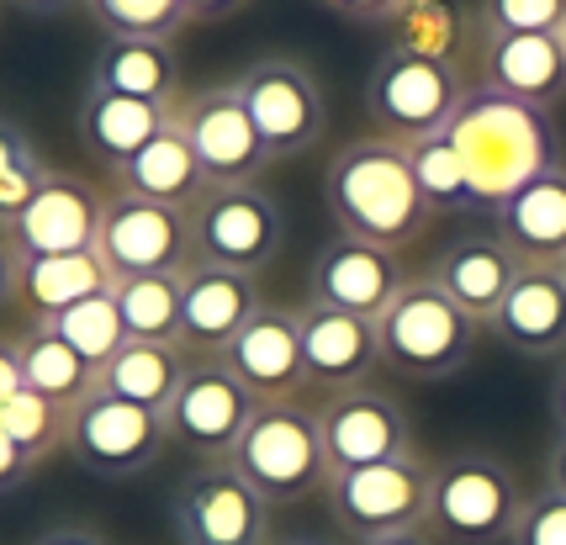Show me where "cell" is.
I'll return each instance as SVG.
<instances>
[{"instance_id":"17","label":"cell","mask_w":566,"mask_h":545,"mask_svg":"<svg viewBox=\"0 0 566 545\" xmlns=\"http://www.w3.org/2000/svg\"><path fill=\"white\" fill-rule=\"evenodd\" d=\"M408 275L397 265L392 249L360 244V239H328L307 265V302L339 307V313H360V318H381V307L397 297Z\"/></svg>"},{"instance_id":"29","label":"cell","mask_w":566,"mask_h":545,"mask_svg":"<svg viewBox=\"0 0 566 545\" xmlns=\"http://www.w3.org/2000/svg\"><path fill=\"white\" fill-rule=\"evenodd\" d=\"M186 349L180 345H159V339H127L106 366L96 371V392L123 397V402H138V408H154L165 413L170 408L175 387L186 381Z\"/></svg>"},{"instance_id":"12","label":"cell","mask_w":566,"mask_h":545,"mask_svg":"<svg viewBox=\"0 0 566 545\" xmlns=\"http://www.w3.org/2000/svg\"><path fill=\"white\" fill-rule=\"evenodd\" d=\"M96 254L112 271V281L186 271L191 265V218H186V207L112 191V197H101Z\"/></svg>"},{"instance_id":"47","label":"cell","mask_w":566,"mask_h":545,"mask_svg":"<svg viewBox=\"0 0 566 545\" xmlns=\"http://www.w3.org/2000/svg\"><path fill=\"white\" fill-rule=\"evenodd\" d=\"M17 11H27V17H64V11H74V6H85V0H11Z\"/></svg>"},{"instance_id":"18","label":"cell","mask_w":566,"mask_h":545,"mask_svg":"<svg viewBox=\"0 0 566 545\" xmlns=\"http://www.w3.org/2000/svg\"><path fill=\"white\" fill-rule=\"evenodd\" d=\"M222 366L239 376L260 402H292V397L307 387L296 307L265 302V307L233 334V345L222 349Z\"/></svg>"},{"instance_id":"2","label":"cell","mask_w":566,"mask_h":545,"mask_svg":"<svg viewBox=\"0 0 566 545\" xmlns=\"http://www.w3.org/2000/svg\"><path fill=\"white\" fill-rule=\"evenodd\" d=\"M444 133L455 138V149L467 159L471 207H488V212L503 197H514L524 180L562 165V138H556L551 112L503 96L493 85H471Z\"/></svg>"},{"instance_id":"8","label":"cell","mask_w":566,"mask_h":545,"mask_svg":"<svg viewBox=\"0 0 566 545\" xmlns=\"http://www.w3.org/2000/svg\"><path fill=\"white\" fill-rule=\"evenodd\" d=\"M191 260L260 275L286 244V218L265 186H207L191 201Z\"/></svg>"},{"instance_id":"6","label":"cell","mask_w":566,"mask_h":545,"mask_svg":"<svg viewBox=\"0 0 566 545\" xmlns=\"http://www.w3.org/2000/svg\"><path fill=\"white\" fill-rule=\"evenodd\" d=\"M467 91L471 85L461 80L455 59L387 49L366 75V117L376 123L381 138L413 144V138L444 133L450 117L461 112Z\"/></svg>"},{"instance_id":"5","label":"cell","mask_w":566,"mask_h":545,"mask_svg":"<svg viewBox=\"0 0 566 545\" xmlns=\"http://www.w3.org/2000/svg\"><path fill=\"white\" fill-rule=\"evenodd\" d=\"M518 503L524 497L509 461H497L488 450H455L434 461L423 530L440 545H503L514 535Z\"/></svg>"},{"instance_id":"4","label":"cell","mask_w":566,"mask_h":545,"mask_svg":"<svg viewBox=\"0 0 566 545\" xmlns=\"http://www.w3.org/2000/svg\"><path fill=\"white\" fill-rule=\"evenodd\" d=\"M228 461L271 509L275 503H307L334 476L328 450H323L318 413L302 408L296 397L292 402H260Z\"/></svg>"},{"instance_id":"10","label":"cell","mask_w":566,"mask_h":545,"mask_svg":"<svg viewBox=\"0 0 566 545\" xmlns=\"http://www.w3.org/2000/svg\"><path fill=\"white\" fill-rule=\"evenodd\" d=\"M64 450L101 482H133L170 450V429H165V413L154 408L96 392L70 413Z\"/></svg>"},{"instance_id":"15","label":"cell","mask_w":566,"mask_h":545,"mask_svg":"<svg viewBox=\"0 0 566 545\" xmlns=\"http://www.w3.org/2000/svg\"><path fill=\"white\" fill-rule=\"evenodd\" d=\"M318 429H323V450H328V467L334 471L413 455V423H408V413L397 408L392 397L376 392V387L328 392L318 408Z\"/></svg>"},{"instance_id":"35","label":"cell","mask_w":566,"mask_h":545,"mask_svg":"<svg viewBox=\"0 0 566 545\" xmlns=\"http://www.w3.org/2000/svg\"><path fill=\"white\" fill-rule=\"evenodd\" d=\"M408 159H413L419 191L429 197L434 212L471 207V175H467V159H461V149H455V138H450V133L413 138V144H408Z\"/></svg>"},{"instance_id":"30","label":"cell","mask_w":566,"mask_h":545,"mask_svg":"<svg viewBox=\"0 0 566 545\" xmlns=\"http://www.w3.org/2000/svg\"><path fill=\"white\" fill-rule=\"evenodd\" d=\"M17 345H22L27 387L38 397H49V402L70 408V413L85 402V397H96V366H91L74 345H64L49 323H32Z\"/></svg>"},{"instance_id":"1","label":"cell","mask_w":566,"mask_h":545,"mask_svg":"<svg viewBox=\"0 0 566 545\" xmlns=\"http://www.w3.org/2000/svg\"><path fill=\"white\" fill-rule=\"evenodd\" d=\"M323 201L334 212L339 233L376 249H408L429 228V197L419 191V175L408 159V144L397 138H355L328 159L323 170Z\"/></svg>"},{"instance_id":"39","label":"cell","mask_w":566,"mask_h":545,"mask_svg":"<svg viewBox=\"0 0 566 545\" xmlns=\"http://www.w3.org/2000/svg\"><path fill=\"white\" fill-rule=\"evenodd\" d=\"M509 545H566V497L551 493V488L524 497Z\"/></svg>"},{"instance_id":"16","label":"cell","mask_w":566,"mask_h":545,"mask_svg":"<svg viewBox=\"0 0 566 545\" xmlns=\"http://www.w3.org/2000/svg\"><path fill=\"white\" fill-rule=\"evenodd\" d=\"M265 307L254 275L228 265H186L180 271V349L197 360H222L233 334Z\"/></svg>"},{"instance_id":"23","label":"cell","mask_w":566,"mask_h":545,"mask_svg":"<svg viewBox=\"0 0 566 545\" xmlns=\"http://www.w3.org/2000/svg\"><path fill=\"white\" fill-rule=\"evenodd\" d=\"M518 271H524V260L497 233H467V239H455V244H444L434 254V271L429 275L467 307L471 318L493 328L497 307L509 297V286L518 281Z\"/></svg>"},{"instance_id":"49","label":"cell","mask_w":566,"mask_h":545,"mask_svg":"<svg viewBox=\"0 0 566 545\" xmlns=\"http://www.w3.org/2000/svg\"><path fill=\"white\" fill-rule=\"evenodd\" d=\"M355 545H440L429 530H397V535H376V541H355Z\"/></svg>"},{"instance_id":"13","label":"cell","mask_w":566,"mask_h":545,"mask_svg":"<svg viewBox=\"0 0 566 545\" xmlns=\"http://www.w3.org/2000/svg\"><path fill=\"white\" fill-rule=\"evenodd\" d=\"M254 408H260V397L249 392L222 360H191L186 381L175 387L170 408H165L170 446L191 450L197 461H228L239 434H244V423L254 419Z\"/></svg>"},{"instance_id":"45","label":"cell","mask_w":566,"mask_h":545,"mask_svg":"<svg viewBox=\"0 0 566 545\" xmlns=\"http://www.w3.org/2000/svg\"><path fill=\"white\" fill-rule=\"evenodd\" d=\"M249 0H186V17L191 22H228V17H239Z\"/></svg>"},{"instance_id":"31","label":"cell","mask_w":566,"mask_h":545,"mask_svg":"<svg viewBox=\"0 0 566 545\" xmlns=\"http://www.w3.org/2000/svg\"><path fill=\"white\" fill-rule=\"evenodd\" d=\"M112 297H117V313H123L127 339L180 345V271L112 281Z\"/></svg>"},{"instance_id":"50","label":"cell","mask_w":566,"mask_h":545,"mask_svg":"<svg viewBox=\"0 0 566 545\" xmlns=\"http://www.w3.org/2000/svg\"><path fill=\"white\" fill-rule=\"evenodd\" d=\"M275 545H339L334 535H292V541H275Z\"/></svg>"},{"instance_id":"14","label":"cell","mask_w":566,"mask_h":545,"mask_svg":"<svg viewBox=\"0 0 566 545\" xmlns=\"http://www.w3.org/2000/svg\"><path fill=\"white\" fill-rule=\"evenodd\" d=\"M271 503L233 471V461H201L175 493L180 545H265Z\"/></svg>"},{"instance_id":"48","label":"cell","mask_w":566,"mask_h":545,"mask_svg":"<svg viewBox=\"0 0 566 545\" xmlns=\"http://www.w3.org/2000/svg\"><path fill=\"white\" fill-rule=\"evenodd\" d=\"M551 419H556V434H566V360L562 371L551 376Z\"/></svg>"},{"instance_id":"32","label":"cell","mask_w":566,"mask_h":545,"mask_svg":"<svg viewBox=\"0 0 566 545\" xmlns=\"http://www.w3.org/2000/svg\"><path fill=\"white\" fill-rule=\"evenodd\" d=\"M49 159L27 138L22 123L0 117V228H11L27 212V201L49 186Z\"/></svg>"},{"instance_id":"44","label":"cell","mask_w":566,"mask_h":545,"mask_svg":"<svg viewBox=\"0 0 566 545\" xmlns=\"http://www.w3.org/2000/svg\"><path fill=\"white\" fill-rule=\"evenodd\" d=\"M32 545H106V541H101L91 524H53V530H43Z\"/></svg>"},{"instance_id":"21","label":"cell","mask_w":566,"mask_h":545,"mask_svg":"<svg viewBox=\"0 0 566 545\" xmlns=\"http://www.w3.org/2000/svg\"><path fill=\"white\" fill-rule=\"evenodd\" d=\"M482 85L551 112L566 96L562 32H488L482 27Z\"/></svg>"},{"instance_id":"41","label":"cell","mask_w":566,"mask_h":545,"mask_svg":"<svg viewBox=\"0 0 566 545\" xmlns=\"http://www.w3.org/2000/svg\"><path fill=\"white\" fill-rule=\"evenodd\" d=\"M32 461H27L22 450H17V440L6 434V423H0V497L17 493V488H27V476H32Z\"/></svg>"},{"instance_id":"3","label":"cell","mask_w":566,"mask_h":545,"mask_svg":"<svg viewBox=\"0 0 566 545\" xmlns=\"http://www.w3.org/2000/svg\"><path fill=\"white\" fill-rule=\"evenodd\" d=\"M476 328L461 302L444 292L434 275H408L397 297L376 318L381 339V366H392L408 381H444L476 355Z\"/></svg>"},{"instance_id":"27","label":"cell","mask_w":566,"mask_h":545,"mask_svg":"<svg viewBox=\"0 0 566 545\" xmlns=\"http://www.w3.org/2000/svg\"><path fill=\"white\" fill-rule=\"evenodd\" d=\"M91 91L175 106L180 101V59H175V43L106 38V49L96 53V70H91Z\"/></svg>"},{"instance_id":"51","label":"cell","mask_w":566,"mask_h":545,"mask_svg":"<svg viewBox=\"0 0 566 545\" xmlns=\"http://www.w3.org/2000/svg\"><path fill=\"white\" fill-rule=\"evenodd\" d=\"M556 271H562V275H566V260H562V265H556Z\"/></svg>"},{"instance_id":"52","label":"cell","mask_w":566,"mask_h":545,"mask_svg":"<svg viewBox=\"0 0 566 545\" xmlns=\"http://www.w3.org/2000/svg\"><path fill=\"white\" fill-rule=\"evenodd\" d=\"M562 43H566V27H562Z\"/></svg>"},{"instance_id":"46","label":"cell","mask_w":566,"mask_h":545,"mask_svg":"<svg viewBox=\"0 0 566 545\" xmlns=\"http://www.w3.org/2000/svg\"><path fill=\"white\" fill-rule=\"evenodd\" d=\"M545 488L566 497V434H556L551 450H545Z\"/></svg>"},{"instance_id":"22","label":"cell","mask_w":566,"mask_h":545,"mask_svg":"<svg viewBox=\"0 0 566 545\" xmlns=\"http://www.w3.org/2000/svg\"><path fill=\"white\" fill-rule=\"evenodd\" d=\"M497 239L514 249L524 265H562L566 260V165L524 180L514 197L493 207Z\"/></svg>"},{"instance_id":"19","label":"cell","mask_w":566,"mask_h":545,"mask_svg":"<svg viewBox=\"0 0 566 545\" xmlns=\"http://www.w3.org/2000/svg\"><path fill=\"white\" fill-rule=\"evenodd\" d=\"M296 328H302V366H307V387H366L370 371L381 366V339H376V318L360 313H339L323 302H302L296 307Z\"/></svg>"},{"instance_id":"9","label":"cell","mask_w":566,"mask_h":545,"mask_svg":"<svg viewBox=\"0 0 566 545\" xmlns=\"http://www.w3.org/2000/svg\"><path fill=\"white\" fill-rule=\"evenodd\" d=\"M233 85H239L249 117L260 127V144L271 154V165L275 159H302V154H313L323 144V133H328V101H323L318 75L302 59L265 53Z\"/></svg>"},{"instance_id":"20","label":"cell","mask_w":566,"mask_h":545,"mask_svg":"<svg viewBox=\"0 0 566 545\" xmlns=\"http://www.w3.org/2000/svg\"><path fill=\"white\" fill-rule=\"evenodd\" d=\"M22 260L32 254H91L101 233V197L80 175H49V186L27 201V212L6 228Z\"/></svg>"},{"instance_id":"34","label":"cell","mask_w":566,"mask_h":545,"mask_svg":"<svg viewBox=\"0 0 566 545\" xmlns=\"http://www.w3.org/2000/svg\"><path fill=\"white\" fill-rule=\"evenodd\" d=\"M91 22L106 38H148V43H175L191 17L186 0H85Z\"/></svg>"},{"instance_id":"33","label":"cell","mask_w":566,"mask_h":545,"mask_svg":"<svg viewBox=\"0 0 566 545\" xmlns=\"http://www.w3.org/2000/svg\"><path fill=\"white\" fill-rule=\"evenodd\" d=\"M49 328L64 339V345H74L91 366H106L117 349L127 345V328H123V313H117V297L112 292H96V297L74 302V307H64L59 318H49Z\"/></svg>"},{"instance_id":"7","label":"cell","mask_w":566,"mask_h":545,"mask_svg":"<svg viewBox=\"0 0 566 545\" xmlns=\"http://www.w3.org/2000/svg\"><path fill=\"white\" fill-rule=\"evenodd\" d=\"M429 482H434V461H423L413 450V455H392L376 467L334 471L323 488V503H328V520L349 541H376V535H397V530H423Z\"/></svg>"},{"instance_id":"26","label":"cell","mask_w":566,"mask_h":545,"mask_svg":"<svg viewBox=\"0 0 566 545\" xmlns=\"http://www.w3.org/2000/svg\"><path fill=\"white\" fill-rule=\"evenodd\" d=\"M112 180H117V191H127V197L165 201V207H186V212H191V201L212 186L207 170L197 165L191 144H186V133L175 127V117H170V127L148 144V149H138L127 165H117Z\"/></svg>"},{"instance_id":"36","label":"cell","mask_w":566,"mask_h":545,"mask_svg":"<svg viewBox=\"0 0 566 545\" xmlns=\"http://www.w3.org/2000/svg\"><path fill=\"white\" fill-rule=\"evenodd\" d=\"M0 423H6V434L17 440V450H22L32 467H43L53 450H64V440H70V408L38 397L32 387H22L0 408Z\"/></svg>"},{"instance_id":"38","label":"cell","mask_w":566,"mask_h":545,"mask_svg":"<svg viewBox=\"0 0 566 545\" xmlns=\"http://www.w3.org/2000/svg\"><path fill=\"white\" fill-rule=\"evenodd\" d=\"M488 32H562L566 0H482Z\"/></svg>"},{"instance_id":"37","label":"cell","mask_w":566,"mask_h":545,"mask_svg":"<svg viewBox=\"0 0 566 545\" xmlns=\"http://www.w3.org/2000/svg\"><path fill=\"white\" fill-rule=\"evenodd\" d=\"M397 43L392 49H408V53H434V59H450V38H455V17L450 6L440 0H413L402 17L392 22Z\"/></svg>"},{"instance_id":"28","label":"cell","mask_w":566,"mask_h":545,"mask_svg":"<svg viewBox=\"0 0 566 545\" xmlns=\"http://www.w3.org/2000/svg\"><path fill=\"white\" fill-rule=\"evenodd\" d=\"M112 292V271L101 265V254H32L17 271V302H22L32 323L59 318L64 307Z\"/></svg>"},{"instance_id":"11","label":"cell","mask_w":566,"mask_h":545,"mask_svg":"<svg viewBox=\"0 0 566 545\" xmlns=\"http://www.w3.org/2000/svg\"><path fill=\"white\" fill-rule=\"evenodd\" d=\"M175 127L186 133V144L212 186H260L271 154L260 144V127H254L233 80L201 85V91L175 101Z\"/></svg>"},{"instance_id":"40","label":"cell","mask_w":566,"mask_h":545,"mask_svg":"<svg viewBox=\"0 0 566 545\" xmlns=\"http://www.w3.org/2000/svg\"><path fill=\"white\" fill-rule=\"evenodd\" d=\"M328 11H339L345 22H366V27H392L413 0H323Z\"/></svg>"},{"instance_id":"42","label":"cell","mask_w":566,"mask_h":545,"mask_svg":"<svg viewBox=\"0 0 566 545\" xmlns=\"http://www.w3.org/2000/svg\"><path fill=\"white\" fill-rule=\"evenodd\" d=\"M22 387H27V376H22V345L0 334V408L22 392Z\"/></svg>"},{"instance_id":"25","label":"cell","mask_w":566,"mask_h":545,"mask_svg":"<svg viewBox=\"0 0 566 545\" xmlns=\"http://www.w3.org/2000/svg\"><path fill=\"white\" fill-rule=\"evenodd\" d=\"M175 106H159V101H133V96H106V91H85L80 96V144L96 154L106 170L127 165L138 149H148L165 127H170Z\"/></svg>"},{"instance_id":"24","label":"cell","mask_w":566,"mask_h":545,"mask_svg":"<svg viewBox=\"0 0 566 545\" xmlns=\"http://www.w3.org/2000/svg\"><path fill=\"white\" fill-rule=\"evenodd\" d=\"M493 334L514 355H566V275L556 265H524L497 307Z\"/></svg>"},{"instance_id":"43","label":"cell","mask_w":566,"mask_h":545,"mask_svg":"<svg viewBox=\"0 0 566 545\" xmlns=\"http://www.w3.org/2000/svg\"><path fill=\"white\" fill-rule=\"evenodd\" d=\"M17 271H22V254H17V244H11V233L0 228V307L17 302Z\"/></svg>"}]
</instances>
